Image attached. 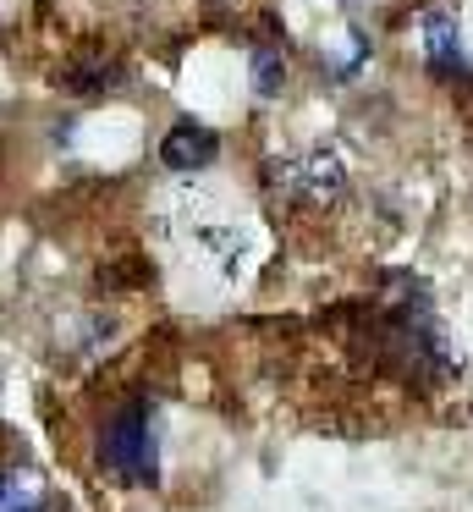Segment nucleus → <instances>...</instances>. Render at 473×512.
I'll return each mask as SVG.
<instances>
[{
    "mask_svg": "<svg viewBox=\"0 0 473 512\" xmlns=\"http://www.w3.org/2000/svg\"><path fill=\"white\" fill-rule=\"evenodd\" d=\"M99 463H105L110 474H121L127 485H154V479H160V446H154V424H149V408H143V402H127V408L105 424Z\"/></svg>",
    "mask_w": 473,
    "mask_h": 512,
    "instance_id": "obj_1",
    "label": "nucleus"
},
{
    "mask_svg": "<svg viewBox=\"0 0 473 512\" xmlns=\"http://www.w3.org/2000/svg\"><path fill=\"white\" fill-rule=\"evenodd\" d=\"M275 188L286 199H308V204H336L347 193V166L336 149H314L303 160H281L275 166Z\"/></svg>",
    "mask_w": 473,
    "mask_h": 512,
    "instance_id": "obj_2",
    "label": "nucleus"
},
{
    "mask_svg": "<svg viewBox=\"0 0 473 512\" xmlns=\"http://www.w3.org/2000/svg\"><path fill=\"white\" fill-rule=\"evenodd\" d=\"M215 155H220V138L209 133L204 122H193V116H182V122H176L171 133L160 138V160H165L171 171H182V177L215 166Z\"/></svg>",
    "mask_w": 473,
    "mask_h": 512,
    "instance_id": "obj_3",
    "label": "nucleus"
},
{
    "mask_svg": "<svg viewBox=\"0 0 473 512\" xmlns=\"http://www.w3.org/2000/svg\"><path fill=\"white\" fill-rule=\"evenodd\" d=\"M424 61L435 78H457L462 67H468V56H462V28L457 17L446 12H424Z\"/></svg>",
    "mask_w": 473,
    "mask_h": 512,
    "instance_id": "obj_4",
    "label": "nucleus"
},
{
    "mask_svg": "<svg viewBox=\"0 0 473 512\" xmlns=\"http://www.w3.org/2000/svg\"><path fill=\"white\" fill-rule=\"evenodd\" d=\"M116 78H121V67H116V61H105V56H77V61H66V67H61L66 94H105Z\"/></svg>",
    "mask_w": 473,
    "mask_h": 512,
    "instance_id": "obj_5",
    "label": "nucleus"
},
{
    "mask_svg": "<svg viewBox=\"0 0 473 512\" xmlns=\"http://www.w3.org/2000/svg\"><path fill=\"white\" fill-rule=\"evenodd\" d=\"M0 512H50V490L39 474H0Z\"/></svg>",
    "mask_w": 473,
    "mask_h": 512,
    "instance_id": "obj_6",
    "label": "nucleus"
},
{
    "mask_svg": "<svg viewBox=\"0 0 473 512\" xmlns=\"http://www.w3.org/2000/svg\"><path fill=\"white\" fill-rule=\"evenodd\" d=\"M248 72H253V89H259L264 100H275V94L286 89V56H281L275 45H253Z\"/></svg>",
    "mask_w": 473,
    "mask_h": 512,
    "instance_id": "obj_7",
    "label": "nucleus"
}]
</instances>
